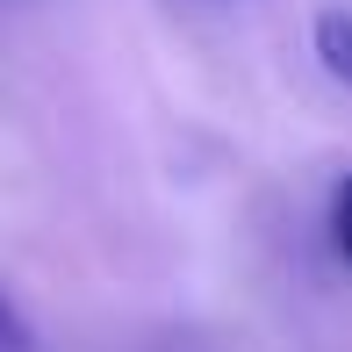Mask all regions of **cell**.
I'll use <instances>...</instances> for the list:
<instances>
[{
    "instance_id": "obj_1",
    "label": "cell",
    "mask_w": 352,
    "mask_h": 352,
    "mask_svg": "<svg viewBox=\"0 0 352 352\" xmlns=\"http://www.w3.org/2000/svg\"><path fill=\"white\" fill-rule=\"evenodd\" d=\"M316 58H324V72L352 87V8H324L316 14Z\"/></svg>"
},
{
    "instance_id": "obj_3",
    "label": "cell",
    "mask_w": 352,
    "mask_h": 352,
    "mask_svg": "<svg viewBox=\"0 0 352 352\" xmlns=\"http://www.w3.org/2000/svg\"><path fill=\"white\" fill-rule=\"evenodd\" d=\"M0 352H43V345H36V331L22 324V309H14L8 295H0Z\"/></svg>"
},
{
    "instance_id": "obj_2",
    "label": "cell",
    "mask_w": 352,
    "mask_h": 352,
    "mask_svg": "<svg viewBox=\"0 0 352 352\" xmlns=\"http://www.w3.org/2000/svg\"><path fill=\"white\" fill-rule=\"evenodd\" d=\"M331 245H338V259L352 266V173L338 180V195H331Z\"/></svg>"
}]
</instances>
